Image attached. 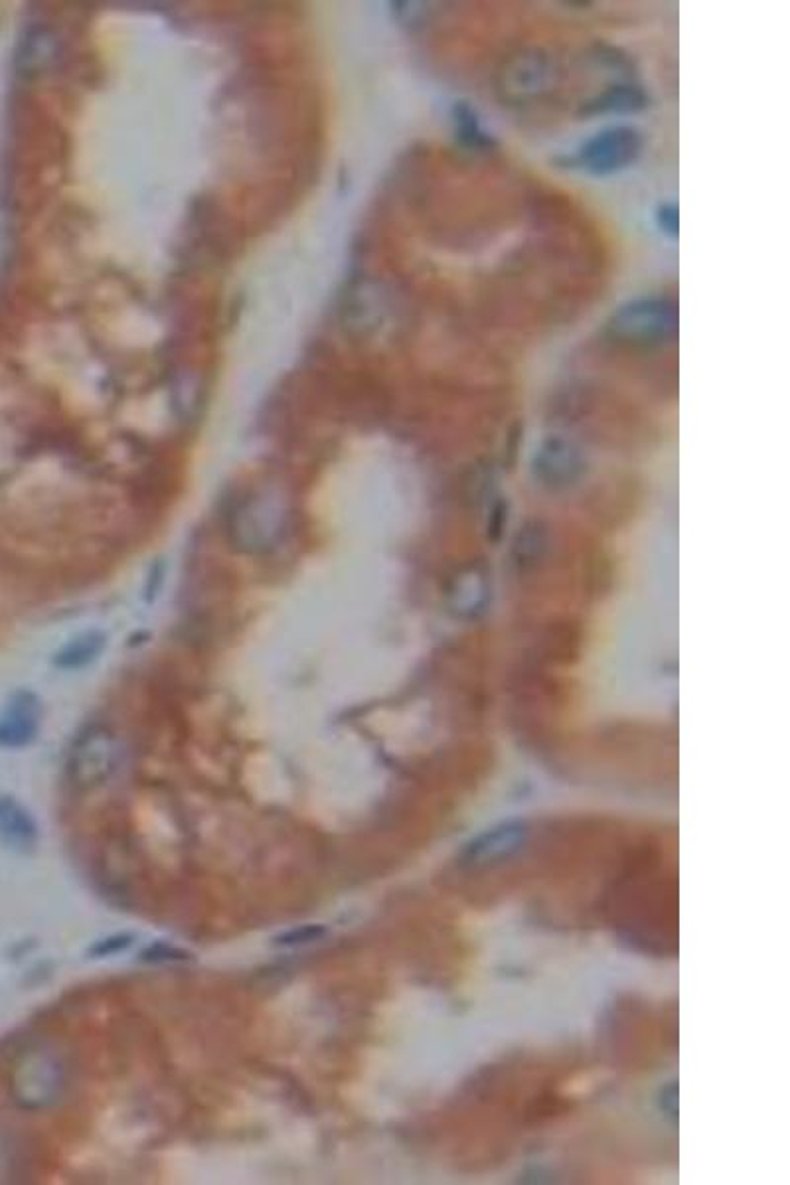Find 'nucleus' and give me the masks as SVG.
<instances>
[{
	"instance_id": "1",
	"label": "nucleus",
	"mask_w": 790,
	"mask_h": 1185,
	"mask_svg": "<svg viewBox=\"0 0 790 1185\" xmlns=\"http://www.w3.org/2000/svg\"><path fill=\"white\" fill-rule=\"evenodd\" d=\"M289 527V502L271 488L246 494L229 512V540L249 555H265L282 547Z\"/></svg>"
},
{
	"instance_id": "2",
	"label": "nucleus",
	"mask_w": 790,
	"mask_h": 1185,
	"mask_svg": "<svg viewBox=\"0 0 790 1185\" xmlns=\"http://www.w3.org/2000/svg\"><path fill=\"white\" fill-rule=\"evenodd\" d=\"M680 326L677 303L641 297L623 303L606 320V336L632 346H662L674 340Z\"/></svg>"
},
{
	"instance_id": "3",
	"label": "nucleus",
	"mask_w": 790,
	"mask_h": 1185,
	"mask_svg": "<svg viewBox=\"0 0 790 1185\" xmlns=\"http://www.w3.org/2000/svg\"><path fill=\"white\" fill-rule=\"evenodd\" d=\"M66 1090V1067L52 1049L36 1045L18 1055L10 1073V1095L24 1110H46L60 1103Z\"/></svg>"
},
{
	"instance_id": "4",
	"label": "nucleus",
	"mask_w": 790,
	"mask_h": 1185,
	"mask_svg": "<svg viewBox=\"0 0 790 1185\" xmlns=\"http://www.w3.org/2000/svg\"><path fill=\"white\" fill-rule=\"evenodd\" d=\"M644 150V135L634 125H611L581 142L570 168L593 178H609L634 167Z\"/></svg>"
},
{
	"instance_id": "5",
	"label": "nucleus",
	"mask_w": 790,
	"mask_h": 1185,
	"mask_svg": "<svg viewBox=\"0 0 790 1185\" xmlns=\"http://www.w3.org/2000/svg\"><path fill=\"white\" fill-rule=\"evenodd\" d=\"M124 759L117 733L106 725H89L79 733L68 756V777L78 789H97L111 781Z\"/></svg>"
},
{
	"instance_id": "6",
	"label": "nucleus",
	"mask_w": 790,
	"mask_h": 1185,
	"mask_svg": "<svg viewBox=\"0 0 790 1185\" xmlns=\"http://www.w3.org/2000/svg\"><path fill=\"white\" fill-rule=\"evenodd\" d=\"M532 471L540 484L550 488L570 486L580 478L583 458L580 448L563 437H547L537 445Z\"/></svg>"
},
{
	"instance_id": "7",
	"label": "nucleus",
	"mask_w": 790,
	"mask_h": 1185,
	"mask_svg": "<svg viewBox=\"0 0 790 1185\" xmlns=\"http://www.w3.org/2000/svg\"><path fill=\"white\" fill-rule=\"evenodd\" d=\"M553 71L552 60L540 50L520 53L502 71L498 89L512 101L536 97L552 86Z\"/></svg>"
},
{
	"instance_id": "8",
	"label": "nucleus",
	"mask_w": 790,
	"mask_h": 1185,
	"mask_svg": "<svg viewBox=\"0 0 790 1185\" xmlns=\"http://www.w3.org/2000/svg\"><path fill=\"white\" fill-rule=\"evenodd\" d=\"M42 723V703L32 692H17L0 715V747L20 749L34 741Z\"/></svg>"
},
{
	"instance_id": "9",
	"label": "nucleus",
	"mask_w": 790,
	"mask_h": 1185,
	"mask_svg": "<svg viewBox=\"0 0 790 1185\" xmlns=\"http://www.w3.org/2000/svg\"><path fill=\"white\" fill-rule=\"evenodd\" d=\"M649 106L650 96L646 89L634 81H623V83L609 86L601 93L585 101L581 106L580 117L581 119L626 117V115L642 113L644 109H649Z\"/></svg>"
},
{
	"instance_id": "10",
	"label": "nucleus",
	"mask_w": 790,
	"mask_h": 1185,
	"mask_svg": "<svg viewBox=\"0 0 790 1185\" xmlns=\"http://www.w3.org/2000/svg\"><path fill=\"white\" fill-rule=\"evenodd\" d=\"M40 840V830L32 812L20 800L0 797V843L12 852H34Z\"/></svg>"
},
{
	"instance_id": "11",
	"label": "nucleus",
	"mask_w": 790,
	"mask_h": 1185,
	"mask_svg": "<svg viewBox=\"0 0 790 1185\" xmlns=\"http://www.w3.org/2000/svg\"><path fill=\"white\" fill-rule=\"evenodd\" d=\"M524 838H526V826L522 822H504L478 836L466 848V856L471 861L496 860V858L514 852L516 848H520V843L524 842Z\"/></svg>"
},
{
	"instance_id": "12",
	"label": "nucleus",
	"mask_w": 790,
	"mask_h": 1185,
	"mask_svg": "<svg viewBox=\"0 0 790 1185\" xmlns=\"http://www.w3.org/2000/svg\"><path fill=\"white\" fill-rule=\"evenodd\" d=\"M107 649V634L101 631H83L66 642L56 654V666L62 670H81L101 659Z\"/></svg>"
},
{
	"instance_id": "13",
	"label": "nucleus",
	"mask_w": 790,
	"mask_h": 1185,
	"mask_svg": "<svg viewBox=\"0 0 790 1185\" xmlns=\"http://www.w3.org/2000/svg\"><path fill=\"white\" fill-rule=\"evenodd\" d=\"M451 121L457 141L468 150H491L496 141L491 132L484 129L481 117L471 103L457 101L451 109Z\"/></svg>"
},
{
	"instance_id": "14",
	"label": "nucleus",
	"mask_w": 790,
	"mask_h": 1185,
	"mask_svg": "<svg viewBox=\"0 0 790 1185\" xmlns=\"http://www.w3.org/2000/svg\"><path fill=\"white\" fill-rule=\"evenodd\" d=\"M328 935V929L325 925H300L297 929H290V931L283 932L277 939L275 945L282 948H300L308 947V945H315L318 940L325 939Z\"/></svg>"
},
{
	"instance_id": "15",
	"label": "nucleus",
	"mask_w": 790,
	"mask_h": 1185,
	"mask_svg": "<svg viewBox=\"0 0 790 1185\" xmlns=\"http://www.w3.org/2000/svg\"><path fill=\"white\" fill-rule=\"evenodd\" d=\"M141 960L142 962H149V965H167V962L190 960V955L182 948H176L175 945L157 942V945H150V947L142 950Z\"/></svg>"
},
{
	"instance_id": "16",
	"label": "nucleus",
	"mask_w": 790,
	"mask_h": 1185,
	"mask_svg": "<svg viewBox=\"0 0 790 1185\" xmlns=\"http://www.w3.org/2000/svg\"><path fill=\"white\" fill-rule=\"evenodd\" d=\"M656 228L668 239H678L680 236V210L677 203H662L656 208Z\"/></svg>"
},
{
	"instance_id": "17",
	"label": "nucleus",
	"mask_w": 790,
	"mask_h": 1185,
	"mask_svg": "<svg viewBox=\"0 0 790 1185\" xmlns=\"http://www.w3.org/2000/svg\"><path fill=\"white\" fill-rule=\"evenodd\" d=\"M131 935H113V937H107L97 942L96 947L91 948V955L96 958L113 957L117 952H124L127 948L131 947Z\"/></svg>"
}]
</instances>
